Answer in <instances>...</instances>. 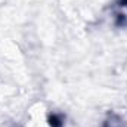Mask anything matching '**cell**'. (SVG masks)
Returning <instances> with one entry per match:
<instances>
[{
  "label": "cell",
  "instance_id": "1",
  "mask_svg": "<svg viewBox=\"0 0 127 127\" xmlns=\"http://www.w3.org/2000/svg\"><path fill=\"white\" fill-rule=\"evenodd\" d=\"M102 127H127V121L120 115H111L109 120L105 121Z\"/></svg>",
  "mask_w": 127,
  "mask_h": 127
},
{
  "label": "cell",
  "instance_id": "2",
  "mask_svg": "<svg viewBox=\"0 0 127 127\" xmlns=\"http://www.w3.org/2000/svg\"><path fill=\"white\" fill-rule=\"evenodd\" d=\"M47 121H49V126L50 127H64L62 117L58 115V114H50L49 118H47Z\"/></svg>",
  "mask_w": 127,
  "mask_h": 127
}]
</instances>
